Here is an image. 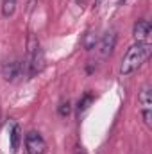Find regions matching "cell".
I'll return each mask as SVG.
<instances>
[{
    "mask_svg": "<svg viewBox=\"0 0 152 154\" xmlns=\"http://www.w3.org/2000/svg\"><path fill=\"white\" fill-rule=\"evenodd\" d=\"M9 138H11V149L16 152L18 147H20V140H22V129H20L18 124H13V129H11Z\"/></svg>",
    "mask_w": 152,
    "mask_h": 154,
    "instance_id": "ba28073f",
    "label": "cell"
},
{
    "mask_svg": "<svg viewBox=\"0 0 152 154\" xmlns=\"http://www.w3.org/2000/svg\"><path fill=\"white\" fill-rule=\"evenodd\" d=\"M45 66V56L39 47L38 39L34 34H31L27 39V56L22 61V75H27L29 79L39 74Z\"/></svg>",
    "mask_w": 152,
    "mask_h": 154,
    "instance_id": "7a4b0ae2",
    "label": "cell"
},
{
    "mask_svg": "<svg viewBox=\"0 0 152 154\" xmlns=\"http://www.w3.org/2000/svg\"><path fill=\"white\" fill-rule=\"evenodd\" d=\"M150 45L147 41H136L134 45H131L127 48V52L123 54L122 57V63H120V74L123 77L134 74L145 61L147 57L150 56Z\"/></svg>",
    "mask_w": 152,
    "mask_h": 154,
    "instance_id": "6da1fadb",
    "label": "cell"
},
{
    "mask_svg": "<svg viewBox=\"0 0 152 154\" xmlns=\"http://www.w3.org/2000/svg\"><path fill=\"white\" fill-rule=\"evenodd\" d=\"M22 75V61L20 59H7L2 63V77L9 82H13L16 77Z\"/></svg>",
    "mask_w": 152,
    "mask_h": 154,
    "instance_id": "277c9868",
    "label": "cell"
},
{
    "mask_svg": "<svg viewBox=\"0 0 152 154\" xmlns=\"http://www.w3.org/2000/svg\"><path fill=\"white\" fill-rule=\"evenodd\" d=\"M16 11V0H2V14L5 18L13 16Z\"/></svg>",
    "mask_w": 152,
    "mask_h": 154,
    "instance_id": "9c48e42d",
    "label": "cell"
},
{
    "mask_svg": "<svg viewBox=\"0 0 152 154\" xmlns=\"http://www.w3.org/2000/svg\"><path fill=\"white\" fill-rule=\"evenodd\" d=\"M91 102H93V95H91V93H86V95L79 100V104H77V115H82V113L90 108Z\"/></svg>",
    "mask_w": 152,
    "mask_h": 154,
    "instance_id": "30bf717a",
    "label": "cell"
},
{
    "mask_svg": "<svg viewBox=\"0 0 152 154\" xmlns=\"http://www.w3.org/2000/svg\"><path fill=\"white\" fill-rule=\"evenodd\" d=\"M138 102H140L141 111H150V108H152V91H150V86H143V88H141V91L138 93Z\"/></svg>",
    "mask_w": 152,
    "mask_h": 154,
    "instance_id": "52a82bcc",
    "label": "cell"
},
{
    "mask_svg": "<svg viewBox=\"0 0 152 154\" xmlns=\"http://www.w3.org/2000/svg\"><path fill=\"white\" fill-rule=\"evenodd\" d=\"M97 43H99V39H97V34H95V32H86V36H84V39H82V45H84L86 50L95 48Z\"/></svg>",
    "mask_w": 152,
    "mask_h": 154,
    "instance_id": "8fae6325",
    "label": "cell"
},
{
    "mask_svg": "<svg viewBox=\"0 0 152 154\" xmlns=\"http://www.w3.org/2000/svg\"><path fill=\"white\" fill-rule=\"evenodd\" d=\"M114 45H116V32H113V31L106 32L99 41V54H100V57H109L111 52L114 50Z\"/></svg>",
    "mask_w": 152,
    "mask_h": 154,
    "instance_id": "5b68a950",
    "label": "cell"
},
{
    "mask_svg": "<svg viewBox=\"0 0 152 154\" xmlns=\"http://www.w3.org/2000/svg\"><path fill=\"white\" fill-rule=\"evenodd\" d=\"M59 115L61 116H68L70 115V111H72V106H70V102L66 100V102H61V106H59Z\"/></svg>",
    "mask_w": 152,
    "mask_h": 154,
    "instance_id": "7c38bea8",
    "label": "cell"
},
{
    "mask_svg": "<svg viewBox=\"0 0 152 154\" xmlns=\"http://www.w3.org/2000/svg\"><path fill=\"white\" fill-rule=\"evenodd\" d=\"M118 2H120V4H122V2H125V0H118Z\"/></svg>",
    "mask_w": 152,
    "mask_h": 154,
    "instance_id": "4fadbf2b",
    "label": "cell"
},
{
    "mask_svg": "<svg viewBox=\"0 0 152 154\" xmlns=\"http://www.w3.org/2000/svg\"><path fill=\"white\" fill-rule=\"evenodd\" d=\"M152 32V25L149 20H138L134 23V29H132V36L136 41H147V38L150 36Z\"/></svg>",
    "mask_w": 152,
    "mask_h": 154,
    "instance_id": "8992f818",
    "label": "cell"
},
{
    "mask_svg": "<svg viewBox=\"0 0 152 154\" xmlns=\"http://www.w3.org/2000/svg\"><path fill=\"white\" fill-rule=\"evenodd\" d=\"M25 149H27V154H45L47 145H45L43 136L39 133H36V131L27 133V136H25Z\"/></svg>",
    "mask_w": 152,
    "mask_h": 154,
    "instance_id": "3957f363",
    "label": "cell"
}]
</instances>
